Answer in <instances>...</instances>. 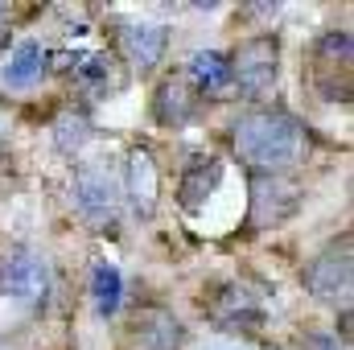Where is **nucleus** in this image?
<instances>
[{
	"instance_id": "obj_1",
	"label": "nucleus",
	"mask_w": 354,
	"mask_h": 350,
	"mask_svg": "<svg viewBox=\"0 0 354 350\" xmlns=\"http://www.w3.org/2000/svg\"><path fill=\"white\" fill-rule=\"evenodd\" d=\"M235 153L252 165V174L284 177L309 157V128L288 111H248L231 128Z\"/></svg>"
},
{
	"instance_id": "obj_2",
	"label": "nucleus",
	"mask_w": 354,
	"mask_h": 350,
	"mask_svg": "<svg viewBox=\"0 0 354 350\" xmlns=\"http://www.w3.org/2000/svg\"><path fill=\"white\" fill-rule=\"evenodd\" d=\"M227 66H231V79L243 99H264L280 79V37L276 33L248 37L235 50V58H227Z\"/></svg>"
},
{
	"instance_id": "obj_3",
	"label": "nucleus",
	"mask_w": 354,
	"mask_h": 350,
	"mask_svg": "<svg viewBox=\"0 0 354 350\" xmlns=\"http://www.w3.org/2000/svg\"><path fill=\"white\" fill-rule=\"evenodd\" d=\"M0 293L21 301V305H29V309L41 305L46 293H50V268H46V260L37 252H29V248L8 252V260L0 264Z\"/></svg>"
},
{
	"instance_id": "obj_4",
	"label": "nucleus",
	"mask_w": 354,
	"mask_h": 350,
	"mask_svg": "<svg viewBox=\"0 0 354 350\" xmlns=\"http://www.w3.org/2000/svg\"><path fill=\"white\" fill-rule=\"evenodd\" d=\"M351 235H342L338 243H330L317 260L305 268V288L317 301H342L351 293Z\"/></svg>"
},
{
	"instance_id": "obj_5",
	"label": "nucleus",
	"mask_w": 354,
	"mask_h": 350,
	"mask_svg": "<svg viewBox=\"0 0 354 350\" xmlns=\"http://www.w3.org/2000/svg\"><path fill=\"white\" fill-rule=\"evenodd\" d=\"M301 206V185L276 174H256L252 177V231H264L284 223L292 210Z\"/></svg>"
},
{
	"instance_id": "obj_6",
	"label": "nucleus",
	"mask_w": 354,
	"mask_h": 350,
	"mask_svg": "<svg viewBox=\"0 0 354 350\" xmlns=\"http://www.w3.org/2000/svg\"><path fill=\"white\" fill-rule=\"evenodd\" d=\"M75 206L91 227H111L115 223V181H111V174L83 165L75 177Z\"/></svg>"
},
{
	"instance_id": "obj_7",
	"label": "nucleus",
	"mask_w": 354,
	"mask_h": 350,
	"mask_svg": "<svg viewBox=\"0 0 354 350\" xmlns=\"http://www.w3.org/2000/svg\"><path fill=\"white\" fill-rule=\"evenodd\" d=\"M124 185H128V206L136 219H153L157 210V194H161V174L149 149H132L128 165H124Z\"/></svg>"
},
{
	"instance_id": "obj_8",
	"label": "nucleus",
	"mask_w": 354,
	"mask_h": 350,
	"mask_svg": "<svg viewBox=\"0 0 354 350\" xmlns=\"http://www.w3.org/2000/svg\"><path fill=\"white\" fill-rule=\"evenodd\" d=\"M128 330H132V347L136 350H177L181 347V326H177L174 313L161 309V305L136 309Z\"/></svg>"
},
{
	"instance_id": "obj_9",
	"label": "nucleus",
	"mask_w": 354,
	"mask_h": 350,
	"mask_svg": "<svg viewBox=\"0 0 354 350\" xmlns=\"http://www.w3.org/2000/svg\"><path fill=\"white\" fill-rule=\"evenodd\" d=\"M218 181H223V161L214 153H194L189 165H185V174H181V185H177L181 210H189V214L202 210L206 198L218 190Z\"/></svg>"
},
{
	"instance_id": "obj_10",
	"label": "nucleus",
	"mask_w": 354,
	"mask_h": 350,
	"mask_svg": "<svg viewBox=\"0 0 354 350\" xmlns=\"http://www.w3.org/2000/svg\"><path fill=\"white\" fill-rule=\"evenodd\" d=\"M210 313L227 330H248V326L264 322V309H260V301L252 297L248 284H223L218 297H214V305H210Z\"/></svg>"
},
{
	"instance_id": "obj_11",
	"label": "nucleus",
	"mask_w": 354,
	"mask_h": 350,
	"mask_svg": "<svg viewBox=\"0 0 354 350\" xmlns=\"http://www.w3.org/2000/svg\"><path fill=\"white\" fill-rule=\"evenodd\" d=\"M120 46H124V54H128V62H132V66L153 71V66L161 62L165 46H169V33H165L161 25L132 21V25H124V29H120Z\"/></svg>"
},
{
	"instance_id": "obj_12",
	"label": "nucleus",
	"mask_w": 354,
	"mask_h": 350,
	"mask_svg": "<svg viewBox=\"0 0 354 350\" xmlns=\"http://www.w3.org/2000/svg\"><path fill=\"white\" fill-rule=\"evenodd\" d=\"M46 62H50V54H46L37 42H21V46L8 54V66H4V87L25 91V87H33V83H41Z\"/></svg>"
},
{
	"instance_id": "obj_13",
	"label": "nucleus",
	"mask_w": 354,
	"mask_h": 350,
	"mask_svg": "<svg viewBox=\"0 0 354 350\" xmlns=\"http://www.w3.org/2000/svg\"><path fill=\"white\" fill-rule=\"evenodd\" d=\"M185 83H194L202 95H218L231 83V66H227V58L218 50H198L189 58V66H185Z\"/></svg>"
},
{
	"instance_id": "obj_14",
	"label": "nucleus",
	"mask_w": 354,
	"mask_h": 350,
	"mask_svg": "<svg viewBox=\"0 0 354 350\" xmlns=\"http://www.w3.org/2000/svg\"><path fill=\"white\" fill-rule=\"evenodd\" d=\"M189 116H194V91H189V83L181 75H169L157 87V120L169 124V128H181Z\"/></svg>"
},
{
	"instance_id": "obj_15",
	"label": "nucleus",
	"mask_w": 354,
	"mask_h": 350,
	"mask_svg": "<svg viewBox=\"0 0 354 350\" xmlns=\"http://www.w3.org/2000/svg\"><path fill=\"white\" fill-rule=\"evenodd\" d=\"M91 297H95V309L103 317H111L120 309V297H124V276L115 272V264H95L91 272Z\"/></svg>"
},
{
	"instance_id": "obj_16",
	"label": "nucleus",
	"mask_w": 354,
	"mask_h": 350,
	"mask_svg": "<svg viewBox=\"0 0 354 350\" xmlns=\"http://www.w3.org/2000/svg\"><path fill=\"white\" fill-rule=\"evenodd\" d=\"M91 140V120L87 111H79V107H66L62 116H58V124H54V145L62 149V153H79L83 145Z\"/></svg>"
},
{
	"instance_id": "obj_17",
	"label": "nucleus",
	"mask_w": 354,
	"mask_h": 350,
	"mask_svg": "<svg viewBox=\"0 0 354 350\" xmlns=\"http://www.w3.org/2000/svg\"><path fill=\"white\" fill-rule=\"evenodd\" d=\"M83 66H75V75H79V83L91 91H111L120 87V75H115V62L107 58V54H83L79 58Z\"/></svg>"
}]
</instances>
